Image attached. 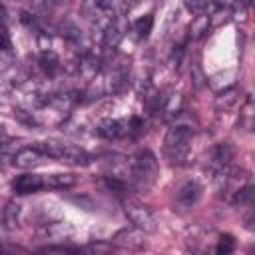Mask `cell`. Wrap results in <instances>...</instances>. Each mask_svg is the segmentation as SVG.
Returning a JSON list of instances; mask_svg holds the SVG:
<instances>
[{
	"instance_id": "21",
	"label": "cell",
	"mask_w": 255,
	"mask_h": 255,
	"mask_svg": "<svg viewBox=\"0 0 255 255\" xmlns=\"http://www.w3.org/2000/svg\"><path fill=\"white\" fill-rule=\"evenodd\" d=\"M205 28H207V16H199V18L193 22L191 32H193L195 36H201V34L205 32Z\"/></svg>"
},
{
	"instance_id": "1",
	"label": "cell",
	"mask_w": 255,
	"mask_h": 255,
	"mask_svg": "<svg viewBox=\"0 0 255 255\" xmlns=\"http://www.w3.org/2000/svg\"><path fill=\"white\" fill-rule=\"evenodd\" d=\"M157 175H159V163L149 149L137 151L128 163L129 185L139 193H147L155 185Z\"/></svg>"
},
{
	"instance_id": "5",
	"label": "cell",
	"mask_w": 255,
	"mask_h": 255,
	"mask_svg": "<svg viewBox=\"0 0 255 255\" xmlns=\"http://www.w3.org/2000/svg\"><path fill=\"white\" fill-rule=\"evenodd\" d=\"M201 197V185L195 181V179H187L185 183H181L175 191V203H173V209L177 211H187L191 209Z\"/></svg>"
},
{
	"instance_id": "14",
	"label": "cell",
	"mask_w": 255,
	"mask_h": 255,
	"mask_svg": "<svg viewBox=\"0 0 255 255\" xmlns=\"http://www.w3.org/2000/svg\"><path fill=\"white\" fill-rule=\"evenodd\" d=\"M2 225L6 227V229H14L16 225H18V205H8L6 209H4V213H2Z\"/></svg>"
},
{
	"instance_id": "13",
	"label": "cell",
	"mask_w": 255,
	"mask_h": 255,
	"mask_svg": "<svg viewBox=\"0 0 255 255\" xmlns=\"http://www.w3.org/2000/svg\"><path fill=\"white\" fill-rule=\"evenodd\" d=\"M153 28V16L151 14H145V16H139L135 22H133V32L137 38H147L149 32Z\"/></svg>"
},
{
	"instance_id": "11",
	"label": "cell",
	"mask_w": 255,
	"mask_h": 255,
	"mask_svg": "<svg viewBox=\"0 0 255 255\" xmlns=\"http://www.w3.org/2000/svg\"><path fill=\"white\" fill-rule=\"evenodd\" d=\"M74 183H76V179L70 173H52V175L44 177V185L48 189H68Z\"/></svg>"
},
{
	"instance_id": "22",
	"label": "cell",
	"mask_w": 255,
	"mask_h": 255,
	"mask_svg": "<svg viewBox=\"0 0 255 255\" xmlns=\"http://www.w3.org/2000/svg\"><path fill=\"white\" fill-rule=\"evenodd\" d=\"M10 151H12L10 143H0V163H4V159L10 157Z\"/></svg>"
},
{
	"instance_id": "3",
	"label": "cell",
	"mask_w": 255,
	"mask_h": 255,
	"mask_svg": "<svg viewBox=\"0 0 255 255\" xmlns=\"http://www.w3.org/2000/svg\"><path fill=\"white\" fill-rule=\"evenodd\" d=\"M40 151H44L48 157H56L60 161L72 163V165H88L90 163V153L78 145L72 143H62V141H38L34 143Z\"/></svg>"
},
{
	"instance_id": "23",
	"label": "cell",
	"mask_w": 255,
	"mask_h": 255,
	"mask_svg": "<svg viewBox=\"0 0 255 255\" xmlns=\"http://www.w3.org/2000/svg\"><path fill=\"white\" fill-rule=\"evenodd\" d=\"M4 251H12V253H26V249L16 247V245H0V253H4Z\"/></svg>"
},
{
	"instance_id": "12",
	"label": "cell",
	"mask_w": 255,
	"mask_h": 255,
	"mask_svg": "<svg viewBox=\"0 0 255 255\" xmlns=\"http://www.w3.org/2000/svg\"><path fill=\"white\" fill-rule=\"evenodd\" d=\"M122 122L120 120H112V118H108V120H102L100 124H98V128H96V131L102 135V137H106V139H112V137H118L120 133H122Z\"/></svg>"
},
{
	"instance_id": "4",
	"label": "cell",
	"mask_w": 255,
	"mask_h": 255,
	"mask_svg": "<svg viewBox=\"0 0 255 255\" xmlns=\"http://www.w3.org/2000/svg\"><path fill=\"white\" fill-rule=\"evenodd\" d=\"M124 211L128 215V219L131 221L133 227H137L143 233H153L157 229V217L155 213L143 205L141 201L133 199V197H126L124 199Z\"/></svg>"
},
{
	"instance_id": "20",
	"label": "cell",
	"mask_w": 255,
	"mask_h": 255,
	"mask_svg": "<svg viewBox=\"0 0 255 255\" xmlns=\"http://www.w3.org/2000/svg\"><path fill=\"white\" fill-rule=\"evenodd\" d=\"M251 197H253V187L247 185V187H243V189L237 191V195H235V203H239V205H243V203H251Z\"/></svg>"
},
{
	"instance_id": "15",
	"label": "cell",
	"mask_w": 255,
	"mask_h": 255,
	"mask_svg": "<svg viewBox=\"0 0 255 255\" xmlns=\"http://www.w3.org/2000/svg\"><path fill=\"white\" fill-rule=\"evenodd\" d=\"M40 64H42V68H44L48 74H52L54 70H58V58H56L54 52H44V54L40 56Z\"/></svg>"
},
{
	"instance_id": "10",
	"label": "cell",
	"mask_w": 255,
	"mask_h": 255,
	"mask_svg": "<svg viewBox=\"0 0 255 255\" xmlns=\"http://www.w3.org/2000/svg\"><path fill=\"white\" fill-rule=\"evenodd\" d=\"M231 159H233V149H231V145H229V143H217L215 149H213V153H211V167H213L217 173H221V171L227 169V165L231 163Z\"/></svg>"
},
{
	"instance_id": "24",
	"label": "cell",
	"mask_w": 255,
	"mask_h": 255,
	"mask_svg": "<svg viewBox=\"0 0 255 255\" xmlns=\"http://www.w3.org/2000/svg\"><path fill=\"white\" fill-rule=\"evenodd\" d=\"M0 50H10V38L6 32H0Z\"/></svg>"
},
{
	"instance_id": "9",
	"label": "cell",
	"mask_w": 255,
	"mask_h": 255,
	"mask_svg": "<svg viewBox=\"0 0 255 255\" xmlns=\"http://www.w3.org/2000/svg\"><path fill=\"white\" fill-rule=\"evenodd\" d=\"M126 28H128L126 20L122 16H114L108 22V26L104 28V46L106 48H116L122 42V38L126 34Z\"/></svg>"
},
{
	"instance_id": "7",
	"label": "cell",
	"mask_w": 255,
	"mask_h": 255,
	"mask_svg": "<svg viewBox=\"0 0 255 255\" xmlns=\"http://www.w3.org/2000/svg\"><path fill=\"white\" fill-rule=\"evenodd\" d=\"M48 159V155L44 151H40L36 145L34 147H22L18 149L14 155H12V161L16 167L20 169H30V167H36L40 163H44Z\"/></svg>"
},
{
	"instance_id": "17",
	"label": "cell",
	"mask_w": 255,
	"mask_h": 255,
	"mask_svg": "<svg viewBox=\"0 0 255 255\" xmlns=\"http://www.w3.org/2000/svg\"><path fill=\"white\" fill-rule=\"evenodd\" d=\"M235 249V241H233V237L231 235H223L221 239H219V243H217V247H215V251L221 255H225V253H231Z\"/></svg>"
},
{
	"instance_id": "8",
	"label": "cell",
	"mask_w": 255,
	"mask_h": 255,
	"mask_svg": "<svg viewBox=\"0 0 255 255\" xmlns=\"http://www.w3.org/2000/svg\"><path fill=\"white\" fill-rule=\"evenodd\" d=\"M12 187L16 193L20 195H26V193H36L40 189H46L44 185V175H38V173H24V175H18L14 181H12Z\"/></svg>"
},
{
	"instance_id": "18",
	"label": "cell",
	"mask_w": 255,
	"mask_h": 255,
	"mask_svg": "<svg viewBox=\"0 0 255 255\" xmlns=\"http://www.w3.org/2000/svg\"><path fill=\"white\" fill-rule=\"evenodd\" d=\"M42 253H80V247H66V245H46L40 249Z\"/></svg>"
},
{
	"instance_id": "19",
	"label": "cell",
	"mask_w": 255,
	"mask_h": 255,
	"mask_svg": "<svg viewBox=\"0 0 255 255\" xmlns=\"http://www.w3.org/2000/svg\"><path fill=\"white\" fill-rule=\"evenodd\" d=\"M114 247L112 245H106V243H90L86 247H80V251H84V253H108Z\"/></svg>"
},
{
	"instance_id": "6",
	"label": "cell",
	"mask_w": 255,
	"mask_h": 255,
	"mask_svg": "<svg viewBox=\"0 0 255 255\" xmlns=\"http://www.w3.org/2000/svg\"><path fill=\"white\" fill-rule=\"evenodd\" d=\"M112 243L120 249H128V251H139L145 247V239H143V231H139L137 227H124L120 229Z\"/></svg>"
},
{
	"instance_id": "2",
	"label": "cell",
	"mask_w": 255,
	"mask_h": 255,
	"mask_svg": "<svg viewBox=\"0 0 255 255\" xmlns=\"http://www.w3.org/2000/svg\"><path fill=\"white\" fill-rule=\"evenodd\" d=\"M191 137H193V129L189 126H171L163 139V151L167 159L173 163H181L189 153Z\"/></svg>"
},
{
	"instance_id": "16",
	"label": "cell",
	"mask_w": 255,
	"mask_h": 255,
	"mask_svg": "<svg viewBox=\"0 0 255 255\" xmlns=\"http://www.w3.org/2000/svg\"><path fill=\"white\" fill-rule=\"evenodd\" d=\"M207 6H209L207 0H185V8H187L191 14H197V16L205 14Z\"/></svg>"
},
{
	"instance_id": "25",
	"label": "cell",
	"mask_w": 255,
	"mask_h": 255,
	"mask_svg": "<svg viewBox=\"0 0 255 255\" xmlns=\"http://www.w3.org/2000/svg\"><path fill=\"white\" fill-rule=\"evenodd\" d=\"M50 2H60V0H50Z\"/></svg>"
}]
</instances>
